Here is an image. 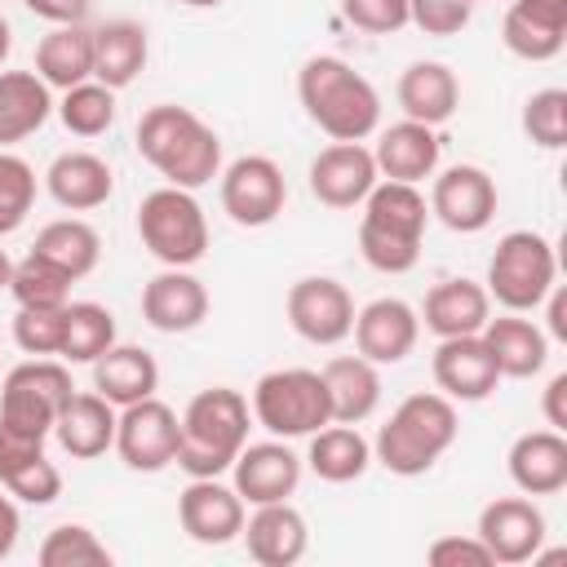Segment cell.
<instances>
[{"instance_id": "cell-1", "label": "cell", "mask_w": 567, "mask_h": 567, "mask_svg": "<svg viewBox=\"0 0 567 567\" xmlns=\"http://www.w3.org/2000/svg\"><path fill=\"white\" fill-rule=\"evenodd\" d=\"M133 142H137V155L168 186L199 190V186H208L221 173V137L190 106L159 102V106L142 111Z\"/></svg>"}, {"instance_id": "cell-2", "label": "cell", "mask_w": 567, "mask_h": 567, "mask_svg": "<svg viewBox=\"0 0 567 567\" xmlns=\"http://www.w3.org/2000/svg\"><path fill=\"white\" fill-rule=\"evenodd\" d=\"M297 97L319 133L332 142H363L381 128V93L346 58L315 53L297 71Z\"/></svg>"}, {"instance_id": "cell-3", "label": "cell", "mask_w": 567, "mask_h": 567, "mask_svg": "<svg viewBox=\"0 0 567 567\" xmlns=\"http://www.w3.org/2000/svg\"><path fill=\"white\" fill-rule=\"evenodd\" d=\"M248 430H252L248 399L230 385H208L177 416V456L173 461L190 478H221L235 465V456L244 452Z\"/></svg>"}, {"instance_id": "cell-4", "label": "cell", "mask_w": 567, "mask_h": 567, "mask_svg": "<svg viewBox=\"0 0 567 567\" xmlns=\"http://www.w3.org/2000/svg\"><path fill=\"white\" fill-rule=\"evenodd\" d=\"M359 208H363V217H359L363 261L381 275H408L421 261V244H425V226H430L425 195L408 182L381 177Z\"/></svg>"}, {"instance_id": "cell-5", "label": "cell", "mask_w": 567, "mask_h": 567, "mask_svg": "<svg viewBox=\"0 0 567 567\" xmlns=\"http://www.w3.org/2000/svg\"><path fill=\"white\" fill-rule=\"evenodd\" d=\"M456 434H461L456 403L439 390H421V394H408L390 412V421L377 430L372 461L399 478H416L439 465V456L456 443Z\"/></svg>"}, {"instance_id": "cell-6", "label": "cell", "mask_w": 567, "mask_h": 567, "mask_svg": "<svg viewBox=\"0 0 567 567\" xmlns=\"http://www.w3.org/2000/svg\"><path fill=\"white\" fill-rule=\"evenodd\" d=\"M75 394L71 385V368L58 359H22L18 368L4 372L0 385V430L49 443L53 421L62 412V403Z\"/></svg>"}, {"instance_id": "cell-7", "label": "cell", "mask_w": 567, "mask_h": 567, "mask_svg": "<svg viewBox=\"0 0 567 567\" xmlns=\"http://www.w3.org/2000/svg\"><path fill=\"white\" fill-rule=\"evenodd\" d=\"M558 279L554 244L540 230H509L496 239V252L487 261V297L514 315H527L545 301V292Z\"/></svg>"}, {"instance_id": "cell-8", "label": "cell", "mask_w": 567, "mask_h": 567, "mask_svg": "<svg viewBox=\"0 0 567 567\" xmlns=\"http://www.w3.org/2000/svg\"><path fill=\"white\" fill-rule=\"evenodd\" d=\"M252 421L270 439H310L332 421L328 390L315 368H275L252 385Z\"/></svg>"}, {"instance_id": "cell-9", "label": "cell", "mask_w": 567, "mask_h": 567, "mask_svg": "<svg viewBox=\"0 0 567 567\" xmlns=\"http://www.w3.org/2000/svg\"><path fill=\"white\" fill-rule=\"evenodd\" d=\"M137 239L164 266H195L208 252V217L195 190H182L168 182L155 186L137 204Z\"/></svg>"}, {"instance_id": "cell-10", "label": "cell", "mask_w": 567, "mask_h": 567, "mask_svg": "<svg viewBox=\"0 0 567 567\" xmlns=\"http://www.w3.org/2000/svg\"><path fill=\"white\" fill-rule=\"evenodd\" d=\"M217 177H221V213H226L235 226L261 230V226H270V221L284 213V204H288L284 168H279L270 155H239V159L226 164Z\"/></svg>"}, {"instance_id": "cell-11", "label": "cell", "mask_w": 567, "mask_h": 567, "mask_svg": "<svg viewBox=\"0 0 567 567\" xmlns=\"http://www.w3.org/2000/svg\"><path fill=\"white\" fill-rule=\"evenodd\" d=\"M284 310H288L292 332L301 341H310V346H337L354 328V297L332 275H306V279H297L288 288Z\"/></svg>"}, {"instance_id": "cell-12", "label": "cell", "mask_w": 567, "mask_h": 567, "mask_svg": "<svg viewBox=\"0 0 567 567\" xmlns=\"http://www.w3.org/2000/svg\"><path fill=\"white\" fill-rule=\"evenodd\" d=\"M115 452L137 474H159L177 456V412L164 399H137L115 416Z\"/></svg>"}, {"instance_id": "cell-13", "label": "cell", "mask_w": 567, "mask_h": 567, "mask_svg": "<svg viewBox=\"0 0 567 567\" xmlns=\"http://www.w3.org/2000/svg\"><path fill=\"white\" fill-rule=\"evenodd\" d=\"M430 217H439L447 230L456 235H478L492 226L496 217V182L487 168L478 164H452L443 173H434V186H430Z\"/></svg>"}, {"instance_id": "cell-14", "label": "cell", "mask_w": 567, "mask_h": 567, "mask_svg": "<svg viewBox=\"0 0 567 567\" xmlns=\"http://www.w3.org/2000/svg\"><path fill=\"white\" fill-rule=\"evenodd\" d=\"M474 536L487 545L492 563L518 567V563H532L540 554V545H545V514L527 496H496V501L483 505Z\"/></svg>"}, {"instance_id": "cell-15", "label": "cell", "mask_w": 567, "mask_h": 567, "mask_svg": "<svg viewBox=\"0 0 567 567\" xmlns=\"http://www.w3.org/2000/svg\"><path fill=\"white\" fill-rule=\"evenodd\" d=\"M377 182L381 173L363 142H332L310 159V195L323 208H359Z\"/></svg>"}, {"instance_id": "cell-16", "label": "cell", "mask_w": 567, "mask_h": 567, "mask_svg": "<svg viewBox=\"0 0 567 567\" xmlns=\"http://www.w3.org/2000/svg\"><path fill=\"white\" fill-rule=\"evenodd\" d=\"M430 372H434L439 394H447L452 403H483L501 385V368H496V359L478 332L443 337L434 359H430Z\"/></svg>"}, {"instance_id": "cell-17", "label": "cell", "mask_w": 567, "mask_h": 567, "mask_svg": "<svg viewBox=\"0 0 567 567\" xmlns=\"http://www.w3.org/2000/svg\"><path fill=\"white\" fill-rule=\"evenodd\" d=\"M354 350L363 359H372L377 368L385 363H403L412 350H416V337H421V315L403 301V297H377L368 301L363 310H354Z\"/></svg>"}, {"instance_id": "cell-18", "label": "cell", "mask_w": 567, "mask_h": 567, "mask_svg": "<svg viewBox=\"0 0 567 567\" xmlns=\"http://www.w3.org/2000/svg\"><path fill=\"white\" fill-rule=\"evenodd\" d=\"M230 487L239 492L244 505H270V501H288L301 483V456L284 443V439H266V443H244V452L230 465Z\"/></svg>"}, {"instance_id": "cell-19", "label": "cell", "mask_w": 567, "mask_h": 567, "mask_svg": "<svg viewBox=\"0 0 567 567\" xmlns=\"http://www.w3.org/2000/svg\"><path fill=\"white\" fill-rule=\"evenodd\" d=\"M244 501L221 478H190L177 496V523L195 545H230L244 532Z\"/></svg>"}, {"instance_id": "cell-20", "label": "cell", "mask_w": 567, "mask_h": 567, "mask_svg": "<svg viewBox=\"0 0 567 567\" xmlns=\"http://www.w3.org/2000/svg\"><path fill=\"white\" fill-rule=\"evenodd\" d=\"M142 319L155 332H195L208 319V288L190 266H164L146 288H142Z\"/></svg>"}, {"instance_id": "cell-21", "label": "cell", "mask_w": 567, "mask_h": 567, "mask_svg": "<svg viewBox=\"0 0 567 567\" xmlns=\"http://www.w3.org/2000/svg\"><path fill=\"white\" fill-rule=\"evenodd\" d=\"M501 40L523 62H549L567 44V0H509Z\"/></svg>"}, {"instance_id": "cell-22", "label": "cell", "mask_w": 567, "mask_h": 567, "mask_svg": "<svg viewBox=\"0 0 567 567\" xmlns=\"http://www.w3.org/2000/svg\"><path fill=\"white\" fill-rule=\"evenodd\" d=\"M239 536L248 545V558L261 563V567H292V563L306 558V545H310L306 518L288 501L252 505V514L244 518V532Z\"/></svg>"}, {"instance_id": "cell-23", "label": "cell", "mask_w": 567, "mask_h": 567, "mask_svg": "<svg viewBox=\"0 0 567 567\" xmlns=\"http://www.w3.org/2000/svg\"><path fill=\"white\" fill-rule=\"evenodd\" d=\"M439 155H443V142H439V128L430 124H416V120H399L390 128H381L377 146H372V159H377V173L385 182H425L439 173Z\"/></svg>"}, {"instance_id": "cell-24", "label": "cell", "mask_w": 567, "mask_h": 567, "mask_svg": "<svg viewBox=\"0 0 567 567\" xmlns=\"http://www.w3.org/2000/svg\"><path fill=\"white\" fill-rule=\"evenodd\" d=\"M509 478L523 496H554L567 487V434L527 430L509 443Z\"/></svg>"}, {"instance_id": "cell-25", "label": "cell", "mask_w": 567, "mask_h": 567, "mask_svg": "<svg viewBox=\"0 0 567 567\" xmlns=\"http://www.w3.org/2000/svg\"><path fill=\"white\" fill-rule=\"evenodd\" d=\"M44 186H49V195H53L58 208H66V213H93V208H102L111 199L115 173L93 151H62L49 164Z\"/></svg>"}, {"instance_id": "cell-26", "label": "cell", "mask_w": 567, "mask_h": 567, "mask_svg": "<svg viewBox=\"0 0 567 567\" xmlns=\"http://www.w3.org/2000/svg\"><path fill=\"white\" fill-rule=\"evenodd\" d=\"M421 323L443 341V337H470V332H483V323L492 319V297L483 284L474 279H439L430 292H425V306L416 310Z\"/></svg>"}, {"instance_id": "cell-27", "label": "cell", "mask_w": 567, "mask_h": 567, "mask_svg": "<svg viewBox=\"0 0 567 567\" xmlns=\"http://www.w3.org/2000/svg\"><path fill=\"white\" fill-rule=\"evenodd\" d=\"M394 97L403 106V120H416V124H447L461 106V84L452 75V66L443 62H412L403 66L399 84H394Z\"/></svg>"}, {"instance_id": "cell-28", "label": "cell", "mask_w": 567, "mask_h": 567, "mask_svg": "<svg viewBox=\"0 0 567 567\" xmlns=\"http://www.w3.org/2000/svg\"><path fill=\"white\" fill-rule=\"evenodd\" d=\"M323 390H328V412L341 425H359L377 412L381 403V372L363 354H337L323 363Z\"/></svg>"}, {"instance_id": "cell-29", "label": "cell", "mask_w": 567, "mask_h": 567, "mask_svg": "<svg viewBox=\"0 0 567 567\" xmlns=\"http://www.w3.org/2000/svg\"><path fill=\"white\" fill-rule=\"evenodd\" d=\"M115 403H106L97 390L89 394H71L53 421V439L62 443L66 456L75 461H93L106 447H115Z\"/></svg>"}, {"instance_id": "cell-30", "label": "cell", "mask_w": 567, "mask_h": 567, "mask_svg": "<svg viewBox=\"0 0 567 567\" xmlns=\"http://www.w3.org/2000/svg\"><path fill=\"white\" fill-rule=\"evenodd\" d=\"M151 58V40H146V27L133 22V18H115V22H102L93 27V80L106 84V89H128L142 66Z\"/></svg>"}, {"instance_id": "cell-31", "label": "cell", "mask_w": 567, "mask_h": 567, "mask_svg": "<svg viewBox=\"0 0 567 567\" xmlns=\"http://www.w3.org/2000/svg\"><path fill=\"white\" fill-rule=\"evenodd\" d=\"M478 337L487 341L501 377L527 381V377H536L549 363V337H545V328H536L532 319H523L514 310H505L501 319H487Z\"/></svg>"}, {"instance_id": "cell-32", "label": "cell", "mask_w": 567, "mask_h": 567, "mask_svg": "<svg viewBox=\"0 0 567 567\" xmlns=\"http://www.w3.org/2000/svg\"><path fill=\"white\" fill-rule=\"evenodd\" d=\"M93 390L115 403V408H128L137 399H151L159 390V363L151 350L142 346H111L106 354L93 359Z\"/></svg>"}, {"instance_id": "cell-33", "label": "cell", "mask_w": 567, "mask_h": 567, "mask_svg": "<svg viewBox=\"0 0 567 567\" xmlns=\"http://www.w3.org/2000/svg\"><path fill=\"white\" fill-rule=\"evenodd\" d=\"M53 115V89L35 71H0V146L40 133Z\"/></svg>"}, {"instance_id": "cell-34", "label": "cell", "mask_w": 567, "mask_h": 567, "mask_svg": "<svg viewBox=\"0 0 567 567\" xmlns=\"http://www.w3.org/2000/svg\"><path fill=\"white\" fill-rule=\"evenodd\" d=\"M35 75L49 89H71V84L93 80V27L84 22L53 27L35 44Z\"/></svg>"}, {"instance_id": "cell-35", "label": "cell", "mask_w": 567, "mask_h": 567, "mask_svg": "<svg viewBox=\"0 0 567 567\" xmlns=\"http://www.w3.org/2000/svg\"><path fill=\"white\" fill-rule=\"evenodd\" d=\"M306 465H310L315 478H323V483H354V478H363L368 465H372V443L359 434V425L328 421L323 430L310 434Z\"/></svg>"}, {"instance_id": "cell-36", "label": "cell", "mask_w": 567, "mask_h": 567, "mask_svg": "<svg viewBox=\"0 0 567 567\" xmlns=\"http://www.w3.org/2000/svg\"><path fill=\"white\" fill-rule=\"evenodd\" d=\"M31 252L44 257V261H53V266H58L62 275H71V279H84V275H93L97 261H102V235H97L84 217H58V221L40 226Z\"/></svg>"}, {"instance_id": "cell-37", "label": "cell", "mask_w": 567, "mask_h": 567, "mask_svg": "<svg viewBox=\"0 0 567 567\" xmlns=\"http://www.w3.org/2000/svg\"><path fill=\"white\" fill-rule=\"evenodd\" d=\"M115 346V315L97 301H66V323H62V363H93Z\"/></svg>"}, {"instance_id": "cell-38", "label": "cell", "mask_w": 567, "mask_h": 567, "mask_svg": "<svg viewBox=\"0 0 567 567\" xmlns=\"http://www.w3.org/2000/svg\"><path fill=\"white\" fill-rule=\"evenodd\" d=\"M58 120H62L66 133H75V137H102V133L115 124V89H106V84H97V80H84V84L62 89Z\"/></svg>"}, {"instance_id": "cell-39", "label": "cell", "mask_w": 567, "mask_h": 567, "mask_svg": "<svg viewBox=\"0 0 567 567\" xmlns=\"http://www.w3.org/2000/svg\"><path fill=\"white\" fill-rule=\"evenodd\" d=\"M40 567H111V549L97 540L93 527L84 523H58L40 549H35Z\"/></svg>"}, {"instance_id": "cell-40", "label": "cell", "mask_w": 567, "mask_h": 567, "mask_svg": "<svg viewBox=\"0 0 567 567\" xmlns=\"http://www.w3.org/2000/svg\"><path fill=\"white\" fill-rule=\"evenodd\" d=\"M71 275H62L53 261L27 252L22 261H13V275H9V292L18 306H66L71 301Z\"/></svg>"}, {"instance_id": "cell-41", "label": "cell", "mask_w": 567, "mask_h": 567, "mask_svg": "<svg viewBox=\"0 0 567 567\" xmlns=\"http://www.w3.org/2000/svg\"><path fill=\"white\" fill-rule=\"evenodd\" d=\"M31 208H35V168L22 155L0 151V239L13 235Z\"/></svg>"}, {"instance_id": "cell-42", "label": "cell", "mask_w": 567, "mask_h": 567, "mask_svg": "<svg viewBox=\"0 0 567 567\" xmlns=\"http://www.w3.org/2000/svg\"><path fill=\"white\" fill-rule=\"evenodd\" d=\"M523 133L540 151H558L567 142V89H536L523 102Z\"/></svg>"}, {"instance_id": "cell-43", "label": "cell", "mask_w": 567, "mask_h": 567, "mask_svg": "<svg viewBox=\"0 0 567 567\" xmlns=\"http://www.w3.org/2000/svg\"><path fill=\"white\" fill-rule=\"evenodd\" d=\"M62 323L66 306H18L13 315V341L31 359H49L62 350Z\"/></svg>"}, {"instance_id": "cell-44", "label": "cell", "mask_w": 567, "mask_h": 567, "mask_svg": "<svg viewBox=\"0 0 567 567\" xmlns=\"http://www.w3.org/2000/svg\"><path fill=\"white\" fill-rule=\"evenodd\" d=\"M0 487L9 496H18L22 505H53L62 496V474H58V465L49 456H35V461L18 465L13 474H4Z\"/></svg>"}, {"instance_id": "cell-45", "label": "cell", "mask_w": 567, "mask_h": 567, "mask_svg": "<svg viewBox=\"0 0 567 567\" xmlns=\"http://www.w3.org/2000/svg\"><path fill=\"white\" fill-rule=\"evenodd\" d=\"M474 4L465 0H408V22L425 35H461L470 27Z\"/></svg>"}, {"instance_id": "cell-46", "label": "cell", "mask_w": 567, "mask_h": 567, "mask_svg": "<svg viewBox=\"0 0 567 567\" xmlns=\"http://www.w3.org/2000/svg\"><path fill=\"white\" fill-rule=\"evenodd\" d=\"M341 18L368 35H394L408 27V0H341Z\"/></svg>"}, {"instance_id": "cell-47", "label": "cell", "mask_w": 567, "mask_h": 567, "mask_svg": "<svg viewBox=\"0 0 567 567\" xmlns=\"http://www.w3.org/2000/svg\"><path fill=\"white\" fill-rule=\"evenodd\" d=\"M425 558L434 567H496L478 536H439V540H430Z\"/></svg>"}, {"instance_id": "cell-48", "label": "cell", "mask_w": 567, "mask_h": 567, "mask_svg": "<svg viewBox=\"0 0 567 567\" xmlns=\"http://www.w3.org/2000/svg\"><path fill=\"white\" fill-rule=\"evenodd\" d=\"M35 18H44V22H53V27H71V22H84L89 18V9H93V0H22Z\"/></svg>"}, {"instance_id": "cell-49", "label": "cell", "mask_w": 567, "mask_h": 567, "mask_svg": "<svg viewBox=\"0 0 567 567\" xmlns=\"http://www.w3.org/2000/svg\"><path fill=\"white\" fill-rule=\"evenodd\" d=\"M540 412H545V425L549 430H563L567 434V372H554L549 377L545 399H540Z\"/></svg>"}, {"instance_id": "cell-50", "label": "cell", "mask_w": 567, "mask_h": 567, "mask_svg": "<svg viewBox=\"0 0 567 567\" xmlns=\"http://www.w3.org/2000/svg\"><path fill=\"white\" fill-rule=\"evenodd\" d=\"M545 337H554V341H567V292L554 284L549 292H545Z\"/></svg>"}, {"instance_id": "cell-51", "label": "cell", "mask_w": 567, "mask_h": 567, "mask_svg": "<svg viewBox=\"0 0 567 567\" xmlns=\"http://www.w3.org/2000/svg\"><path fill=\"white\" fill-rule=\"evenodd\" d=\"M18 532H22V514H18L13 496H0V558H9V554H13Z\"/></svg>"}, {"instance_id": "cell-52", "label": "cell", "mask_w": 567, "mask_h": 567, "mask_svg": "<svg viewBox=\"0 0 567 567\" xmlns=\"http://www.w3.org/2000/svg\"><path fill=\"white\" fill-rule=\"evenodd\" d=\"M9 49H13V27H9V18L0 13V62L9 58Z\"/></svg>"}, {"instance_id": "cell-53", "label": "cell", "mask_w": 567, "mask_h": 567, "mask_svg": "<svg viewBox=\"0 0 567 567\" xmlns=\"http://www.w3.org/2000/svg\"><path fill=\"white\" fill-rule=\"evenodd\" d=\"M9 275H13V261H9V252L0 248V288H9Z\"/></svg>"}, {"instance_id": "cell-54", "label": "cell", "mask_w": 567, "mask_h": 567, "mask_svg": "<svg viewBox=\"0 0 567 567\" xmlns=\"http://www.w3.org/2000/svg\"><path fill=\"white\" fill-rule=\"evenodd\" d=\"M177 4H186V9H217L221 0H177Z\"/></svg>"}, {"instance_id": "cell-55", "label": "cell", "mask_w": 567, "mask_h": 567, "mask_svg": "<svg viewBox=\"0 0 567 567\" xmlns=\"http://www.w3.org/2000/svg\"><path fill=\"white\" fill-rule=\"evenodd\" d=\"M465 4H483V0H465Z\"/></svg>"}]
</instances>
